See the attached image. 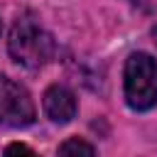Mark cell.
<instances>
[{
    "label": "cell",
    "instance_id": "1",
    "mask_svg": "<svg viewBox=\"0 0 157 157\" xmlns=\"http://www.w3.org/2000/svg\"><path fill=\"white\" fill-rule=\"evenodd\" d=\"M10 56L25 69H39L54 56V39L52 34L39 27L32 17H22L12 25L7 39Z\"/></svg>",
    "mask_w": 157,
    "mask_h": 157
},
{
    "label": "cell",
    "instance_id": "2",
    "mask_svg": "<svg viewBox=\"0 0 157 157\" xmlns=\"http://www.w3.org/2000/svg\"><path fill=\"white\" fill-rule=\"evenodd\" d=\"M123 88H125V101L132 110L155 108L157 105V61L145 52L130 54L123 71Z\"/></svg>",
    "mask_w": 157,
    "mask_h": 157
},
{
    "label": "cell",
    "instance_id": "3",
    "mask_svg": "<svg viewBox=\"0 0 157 157\" xmlns=\"http://www.w3.org/2000/svg\"><path fill=\"white\" fill-rule=\"evenodd\" d=\"M37 118L34 101L25 86L0 74V125L5 128H25Z\"/></svg>",
    "mask_w": 157,
    "mask_h": 157
},
{
    "label": "cell",
    "instance_id": "4",
    "mask_svg": "<svg viewBox=\"0 0 157 157\" xmlns=\"http://www.w3.org/2000/svg\"><path fill=\"white\" fill-rule=\"evenodd\" d=\"M42 105H44V113L52 123H69L74 115H76V96L66 88V86H49L44 91V98H42Z\"/></svg>",
    "mask_w": 157,
    "mask_h": 157
},
{
    "label": "cell",
    "instance_id": "5",
    "mask_svg": "<svg viewBox=\"0 0 157 157\" xmlns=\"http://www.w3.org/2000/svg\"><path fill=\"white\" fill-rule=\"evenodd\" d=\"M59 152L61 155H78V152H83V155H93L96 152V147L93 145H88V142H83V140H78V137H71V140H66V142H61L59 145Z\"/></svg>",
    "mask_w": 157,
    "mask_h": 157
},
{
    "label": "cell",
    "instance_id": "6",
    "mask_svg": "<svg viewBox=\"0 0 157 157\" xmlns=\"http://www.w3.org/2000/svg\"><path fill=\"white\" fill-rule=\"evenodd\" d=\"M5 152H7V155H12V152H32V150H29L27 145H10Z\"/></svg>",
    "mask_w": 157,
    "mask_h": 157
},
{
    "label": "cell",
    "instance_id": "7",
    "mask_svg": "<svg viewBox=\"0 0 157 157\" xmlns=\"http://www.w3.org/2000/svg\"><path fill=\"white\" fill-rule=\"evenodd\" d=\"M152 39H155V44H157V27H152Z\"/></svg>",
    "mask_w": 157,
    "mask_h": 157
}]
</instances>
